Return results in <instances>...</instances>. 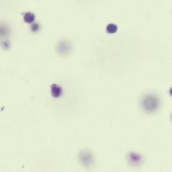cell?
<instances>
[{
    "instance_id": "cell-1",
    "label": "cell",
    "mask_w": 172,
    "mask_h": 172,
    "mask_svg": "<svg viewBox=\"0 0 172 172\" xmlns=\"http://www.w3.org/2000/svg\"><path fill=\"white\" fill-rule=\"evenodd\" d=\"M142 105L146 112L152 113L155 111L158 108L159 102L158 99L154 95H149L143 99Z\"/></svg>"
},
{
    "instance_id": "cell-2",
    "label": "cell",
    "mask_w": 172,
    "mask_h": 172,
    "mask_svg": "<svg viewBox=\"0 0 172 172\" xmlns=\"http://www.w3.org/2000/svg\"><path fill=\"white\" fill-rule=\"evenodd\" d=\"M128 156L129 162L132 165L138 166L143 163V157L139 154L132 152L129 154Z\"/></svg>"
},
{
    "instance_id": "cell-3",
    "label": "cell",
    "mask_w": 172,
    "mask_h": 172,
    "mask_svg": "<svg viewBox=\"0 0 172 172\" xmlns=\"http://www.w3.org/2000/svg\"><path fill=\"white\" fill-rule=\"evenodd\" d=\"M58 51L60 55L63 56H66L70 53V47L67 43H61L58 46Z\"/></svg>"
},
{
    "instance_id": "cell-4",
    "label": "cell",
    "mask_w": 172,
    "mask_h": 172,
    "mask_svg": "<svg viewBox=\"0 0 172 172\" xmlns=\"http://www.w3.org/2000/svg\"><path fill=\"white\" fill-rule=\"evenodd\" d=\"M51 92L53 97L55 98H58L62 94V89L59 86L53 84L51 86Z\"/></svg>"
},
{
    "instance_id": "cell-5",
    "label": "cell",
    "mask_w": 172,
    "mask_h": 172,
    "mask_svg": "<svg viewBox=\"0 0 172 172\" xmlns=\"http://www.w3.org/2000/svg\"><path fill=\"white\" fill-rule=\"evenodd\" d=\"M35 16L34 14L30 12L26 13L23 17L24 20L28 23H30L34 21Z\"/></svg>"
},
{
    "instance_id": "cell-6",
    "label": "cell",
    "mask_w": 172,
    "mask_h": 172,
    "mask_svg": "<svg viewBox=\"0 0 172 172\" xmlns=\"http://www.w3.org/2000/svg\"><path fill=\"white\" fill-rule=\"evenodd\" d=\"M117 26L114 24H109L107 27V31L111 34L115 33L117 30Z\"/></svg>"
},
{
    "instance_id": "cell-7",
    "label": "cell",
    "mask_w": 172,
    "mask_h": 172,
    "mask_svg": "<svg viewBox=\"0 0 172 172\" xmlns=\"http://www.w3.org/2000/svg\"><path fill=\"white\" fill-rule=\"evenodd\" d=\"M31 27V31L33 32H36L39 29V26L37 23L33 24Z\"/></svg>"
}]
</instances>
